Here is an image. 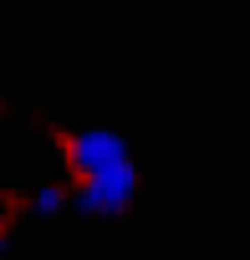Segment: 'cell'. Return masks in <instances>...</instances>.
<instances>
[{
    "instance_id": "cell-1",
    "label": "cell",
    "mask_w": 250,
    "mask_h": 260,
    "mask_svg": "<svg viewBox=\"0 0 250 260\" xmlns=\"http://www.w3.org/2000/svg\"><path fill=\"white\" fill-rule=\"evenodd\" d=\"M128 199H133V169H128V158L87 174V189H82V209L87 214H122Z\"/></svg>"
},
{
    "instance_id": "cell-2",
    "label": "cell",
    "mask_w": 250,
    "mask_h": 260,
    "mask_svg": "<svg viewBox=\"0 0 250 260\" xmlns=\"http://www.w3.org/2000/svg\"><path fill=\"white\" fill-rule=\"evenodd\" d=\"M67 158H72V169L87 179V174H97V169H107V164H122L128 148H122L117 133H77V138L67 143Z\"/></svg>"
},
{
    "instance_id": "cell-3",
    "label": "cell",
    "mask_w": 250,
    "mask_h": 260,
    "mask_svg": "<svg viewBox=\"0 0 250 260\" xmlns=\"http://www.w3.org/2000/svg\"><path fill=\"white\" fill-rule=\"evenodd\" d=\"M36 209H41V214H56V209H61V189H41V194H36Z\"/></svg>"
},
{
    "instance_id": "cell-4",
    "label": "cell",
    "mask_w": 250,
    "mask_h": 260,
    "mask_svg": "<svg viewBox=\"0 0 250 260\" xmlns=\"http://www.w3.org/2000/svg\"><path fill=\"white\" fill-rule=\"evenodd\" d=\"M0 235H6V214H0Z\"/></svg>"
}]
</instances>
